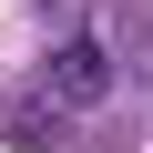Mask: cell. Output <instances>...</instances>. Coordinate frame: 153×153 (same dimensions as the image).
Returning a JSON list of instances; mask_svg holds the SVG:
<instances>
[{
	"instance_id": "1",
	"label": "cell",
	"mask_w": 153,
	"mask_h": 153,
	"mask_svg": "<svg viewBox=\"0 0 153 153\" xmlns=\"http://www.w3.org/2000/svg\"><path fill=\"white\" fill-rule=\"evenodd\" d=\"M102 82H112V71H102V51H92V41H61V51H51V71H41V92H51V102H102Z\"/></svg>"
}]
</instances>
